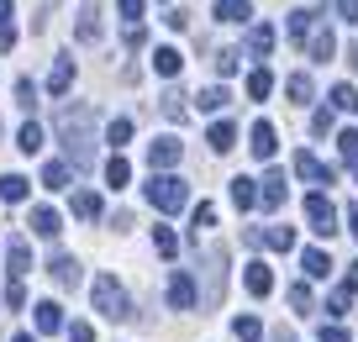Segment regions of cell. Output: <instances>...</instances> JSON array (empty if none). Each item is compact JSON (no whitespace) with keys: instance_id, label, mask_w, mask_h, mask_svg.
I'll return each instance as SVG.
<instances>
[{"instance_id":"obj_7","label":"cell","mask_w":358,"mask_h":342,"mask_svg":"<svg viewBox=\"0 0 358 342\" xmlns=\"http://www.w3.org/2000/svg\"><path fill=\"white\" fill-rule=\"evenodd\" d=\"M179 153H185L179 137H153V143H148V164H153V174H169V169L179 164Z\"/></svg>"},{"instance_id":"obj_35","label":"cell","mask_w":358,"mask_h":342,"mask_svg":"<svg viewBox=\"0 0 358 342\" xmlns=\"http://www.w3.org/2000/svg\"><path fill=\"white\" fill-rule=\"evenodd\" d=\"M227 100H232V95H227L222 85H211V90H201V95H195V111H222Z\"/></svg>"},{"instance_id":"obj_58","label":"cell","mask_w":358,"mask_h":342,"mask_svg":"<svg viewBox=\"0 0 358 342\" xmlns=\"http://www.w3.org/2000/svg\"><path fill=\"white\" fill-rule=\"evenodd\" d=\"M280 342H285V337H280Z\"/></svg>"},{"instance_id":"obj_27","label":"cell","mask_w":358,"mask_h":342,"mask_svg":"<svg viewBox=\"0 0 358 342\" xmlns=\"http://www.w3.org/2000/svg\"><path fill=\"white\" fill-rule=\"evenodd\" d=\"M153 69H158V74H164V79H174L179 69H185V58H179V48H153Z\"/></svg>"},{"instance_id":"obj_38","label":"cell","mask_w":358,"mask_h":342,"mask_svg":"<svg viewBox=\"0 0 358 342\" xmlns=\"http://www.w3.org/2000/svg\"><path fill=\"white\" fill-rule=\"evenodd\" d=\"M232 332H237L243 342H258V337H264V321H258V316H237V321H232Z\"/></svg>"},{"instance_id":"obj_3","label":"cell","mask_w":358,"mask_h":342,"mask_svg":"<svg viewBox=\"0 0 358 342\" xmlns=\"http://www.w3.org/2000/svg\"><path fill=\"white\" fill-rule=\"evenodd\" d=\"M90 300H95V311H101L106 321H127V316H132V300H127V290H122L116 274L95 279V285H90Z\"/></svg>"},{"instance_id":"obj_28","label":"cell","mask_w":358,"mask_h":342,"mask_svg":"<svg viewBox=\"0 0 358 342\" xmlns=\"http://www.w3.org/2000/svg\"><path fill=\"white\" fill-rule=\"evenodd\" d=\"M232 206L237 211H253L258 206V185H253V179H243V174L232 179Z\"/></svg>"},{"instance_id":"obj_40","label":"cell","mask_w":358,"mask_h":342,"mask_svg":"<svg viewBox=\"0 0 358 342\" xmlns=\"http://www.w3.org/2000/svg\"><path fill=\"white\" fill-rule=\"evenodd\" d=\"M206 227H216V206H211V200H201V206H195V227H190V232L201 237Z\"/></svg>"},{"instance_id":"obj_16","label":"cell","mask_w":358,"mask_h":342,"mask_svg":"<svg viewBox=\"0 0 358 342\" xmlns=\"http://www.w3.org/2000/svg\"><path fill=\"white\" fill-rule=\"evenodd\" d=\"M32 321H37V332H64V306H58V300H37Z\"/></svg>"},{"instance_id":"obj_23","label":"cell","mask_w":358,"mask_h":342,"mask_svg":"<svg viewBox=\"0 0 358 342\" xmlns=\"http://www.w3.org/2000/svg\"><path fill=\"white\" fill-rule=\"evenodd\" d=\"M27 195H32V185H27L22 174H0V200H6V206H22Z\"/></svg>"},{"instance_id":"obj_1","label":"cell","mask_w":358,"mask_h":342,"mask_svg":"<svg viewBox=\"0 0 358 342\" xmlns=\"http://www.w3.org/2000/svg\"><path fill=\"white\" fill-rule=\"evenodd\" d=\"M53 127H58V137H64V148H69V169L95 164V106L74 100V106H64L53 116Z\"/></svg>"},{"instance_id":"obj_26","label":"cell","mask_w":358,"mask_h":342,"mask_svg":"<svg viewBox=\"0 0 358 342\" xmlns=\"http://www.w3.org/2000/svg\"><path fill=\"white\" fill-rule=\"evenodd\" d=\"M206 143H211V153H232V143H237V127H232V122H216L211 132H206Z\"/></svg>"},{"instance_id":"obj_36","label":"cell","mask_w":358,"mask_h":342,"mask_svg":"<svg viewBox=\"0 0 358 342\" xmlns=\"http://www.w3.org/2000/svg\"><path fill=\"white\" fill-rule=\"evenodd\" d=\"M16 148H22V153H37V148H43V127H37V122H27L22 132H16Z\"/></svg>"},{"instance_id":"obj_32","label":"cell","mask_w":358,"mask_h":342,"mask_svg":"<svg viewBox=\"0 0 358 342\" xmlns=\"http://www.w3.org/2000/svg\"><path fill=\"white\" fill-rule=\"evenodd\" d=\"M43 185H48V190H69V164H64V158L43 164Z\"/></svg>"},{"instance_id":"obj_20","label":"cell","mask_w":358,"mask_h":342,"mask_svg":"<svg viewBox=\"0 0 358 342\" xmlns=\"http://www.w3.org/2000/svg\"><path fill=\"white\" fill-rule=\"evenodd\" d=\"M301 269H306V279H327V274H332V253H327V248H306Z\"/></svg>"},{"instance_id":"obj_21","label":"cell","mask_w":358,"mask_h":342,"mask_svg":"<svg viewBox=\"0 0 358 342\" xmlns=\"http://www.w3.org/2000/svg\"><path fill=\"white\" fill-rule=\"evenodd\" d=\"M306 48H311V58H316V64L337 58V37H332V27H316V32H311V43H306Z\"/></svg>"},{"instance_id":"obj_54","label":"cell","mask_w":358,"mask_h":342,"mask_svg":"<svg viewBox=\"0 0 358 342\" xmlns=\"http://www.w3.org/2000/svg\"><path fill=\"white\" fill-rule=\"evenodd\" d=\"M11 11H16V0H0V27H11Z\"/></svg>"},{"instance_id":"obj_47","label":"cell","mask_w":358,"mask_h":342,"mask_svg":"<svg viewBox=\"0 0 358 342\" xmlns=\"http://www.w3.org/2000/svg\"><path fill=\"white\" fill-rule=\"evenodd\" d=\"M116 11L127 16V27H137L143 22V0H116Z\"/></svg>"},{"instance_id":"obj_19","label":"cell","mask_w":358,"mask_h":342,"mask_svg":"<svg viewBox=\"0 0 358 342\" xmlns=\"http://www.w3.org/2000/svg\"><path fill=\"white\" fill-rule=\"evenodd\" d=\"M268 48H274V27L253 22V27H248V58H268Z\"/></svg>"},{"instance_id":"obj_39","label":"cell","mask_w":358,"mask_h":342,"mask_svg":"<svg viewBox=\"0 0 358 342\" xmlns=\"http://www.w3.org/2000/svg\"><path fill=\"white\" fill-rule=\"evenodd\" d=\"M332 111H358V90L353 85H332Z\"/></svg>"},{"instance_id":"obj_12","label":"cell","mask_w":358,"mask_h":342,"mask_svg":"<svg viewBox=\"0 0 358 342\" xmlns=\"http://www.w3.org/2000/svg\"><path fill=\"white\" fill-rule=\"evenodd\" d=\"M243 285H248V295H253V300H264L268 290H274V274H268V264H264V258H253V264L243 269Z\"/></svg>"},{"instance_id":"obj_10","label":"cell","mask_w":358,"mask_h":342,"mask_svg":"<svg viewBox=\"0 0 358 342\" xmlns=\"http://www.w3.org/2000/svg\"><path fill=\"white\" fill-rule=\"evenodd\" d=\"M353 290H358V264H348V279L327 295V316H348V306H353Z\"/></svg>"},{"instance_id":"obj_57","label":"cell","mask_w":358,"mask_h":342,"mask_svg":"<svg viewBox=\"0 0 358 342\" xmlns=\"http://www.w3.org/2000/svg\"><path fill=\"white\" fill-rule=\"evenodd\" d=\"M353 179H358V153H353Z\"/></svg>"},{"instance_id":"obj_29","label":"cell","mask_w":358,"mask_h":342,"mask_svg":"<svg viewBox=\"0 0 358 342\" xmlns=\"http://www.w3.org/2000/svg\"><path fill=\"white\" fill-rule=\"evenodd\" d=\"M285 32H290V43H311V11H290Z\"/></svg>"},{"instance_id":"obj_2","label":"cell","mask_w":358,"mask_h":342,"mask_svg":"<svg viewBox=\"0 0 358 342\" xmlns=\"http://www.w3.org/2000/svg\"><path fill=\"white\" fill-rule=\"evenodd\" d=\"M143 195H148V206L164 211V216H174V211L190 206V185H185L179 174H153V179L143 185Z\"/></svg>"},{"instance_id":"obj_24","label":"cell","mask_w":358,"mask_h":342,"mask_svg":"<svg viewBox=\"0 0 358 342\" xmlns=\"http://www.w3.org/2000/svg\"><path fill=\"white\" fill-rule=\"evenodd\" d=\"M106 185H111V190H127V185H132V164H127L122 153L106 158Z\"/></svg>"},{"instance_id":"obj_53","label":"cell","mask_w":358,"mask_h":342,"mask_svg":"<svg viewBox=\"0 0 358 342\" xmlns=\"http://www.w3.org/2000/svg\"><path fill=\"white\" fill-rule=\"evenodd\" d=\"M11 48H16V32H11V27H0V53H11Z\"/></svg>"},{"instance_id":"obj_33","label":"cell","mask_w":358,"mask_h":342,"mask_svg":"<svg viewBox=\"0 0 358 342\" xmlns=\"http://www.w3.org/2000/svg\"><path fill=\"white\" fill-rule=\"evenodd\" d=\"M264 243L274 248V253H290V248H295V227H268Z\"/></svg>"},{"instance_id":"obj_18","label":"cell","mask_w":358,"mask_h":342,"mask_svg":"<svg viewBox=\"0 0 358 342\" xmlns=\"http://www.w3.org/2000/svg\"><path fill=\"white\" fill-rule=\"evenodd\" d=\"M6 264H11V279L32 274V248H27V237H11V248H6Z\"/></svg>"},{"instance_id":"obj_4","label":"cell","mask_w":358,"mask_h":342,"mask_svg":"<svg viewBox=\"0 0 358 342\" xmlns=\"http://www.w3.org/2000/svg\"><path fill=\"white\" fill-rule=\"evenodd\" d=\"M201 274H206L201 306H222V295H227V248H206V258H201Z\"/></svg>"},{"instance_id":"obj_51","label":"cell","mask_w":358,"mask_h":342,"mask_svg":"<svg viewBox=\"0 0 358 342\" xmlns=\"http://www.w3.org/2000/svg\"><path fill=\"white\" fill-rule=\"evenodd\" d=\"M337 11H343V22H358V0H337Z\"/></svg>"},{"instance_id":"obj_15","label":"cell","mask_w":358,"mask_h":342,"mask_svg":"<svg viewBox=\"0 0 358 342\" xmlns=\"http://www.w3.org/2000/svg\"><path fill=\"white\" fill-rule=\"evenodd\" d=\"M216 22H227V27H253V6H248V0H216Z\"/></svg>"},{"instance_id":"obj_42","label":"cell","mask_w":358,"mask_h":342,"mask_svg":"<svg viewBox=\"0 0 358 342\" xmlns=\"http://www.w3.org/2000/svg\"><path fill=\"white\" fill-rule=\"evenodd\" d=\"M332 127H337V111H332V106H327V111H316V116H311V132H316V137H327Z\"/></svg>"},{"instance_id":"obj_5","label":"cell","mask_w":358,"mask_h":342,"mask_svg":"<svg viewBox=\"0 0 358 342\" xmlns=\"http://www.w3.org/2000/svg\"><path fill=\"white\" fill-rule=\"evenodd\" d=\"M306 221H311L316 237H332V232H337V206L322 195V190H311V195H306Z\"/></svg>"},{"instance_id":"obj_6","label":"cell","mask_w":358,"mask_h":342,"mask_svg":"<svg viewBox=\"0 0 358 342\" xmlns=\"http://www.w3.org/2000/svg\"><path fill=\"white\" fill-rule=\"evenodd\" d=\"M169 306H174V311H195V306H201V290H195L190 269H179V274L169 279Z\"/></svg>"},{"instance_id":"obj_14","label":"cell","mask_w":358,"mask_h":342,"mask_svg":"<svg viewBox=\"0 0 358 342\" xmlns=\"http://www.w3.org/2000/svg\"><path fill=\"white\" fill-rule=\"evenodd\" d=\"M248 148H253V158H274V148H280V132L268 122H253V132H248Z\"/></svg>"},{"instance_id":"obj_17","label":"cell","mask_w":358,"mask_h":342,"mask_svg":"<svg viewBox=\"0 0 358 342\" xmlns=\"http://www.w3.org/2000/svg\"><path fill=\"white\" fill-rule=\"evenodd\" d=\"M258 206H264V211H280V206H285V174H280V169H274V174H264Z\"/></svg>"},{"instance_id":"obj_31","label":"cell","mask_w":358,"mask_h":342,"mask_svg":"<svg viewBox=\"0 0 358 342\" xmlns=\"http://www.w3.org/2000/svg\"><path fill=\"white\" fill-rule=\"evenodd\" d=\"M268 90H274V74H268V69H253V74H248V100H268Z\"/></svg>"},{"instance_id":"obj_41","label":"cell","mask_w":358,"mask_h":342,"mask_svg":"<svg viewBox=\"0 0 358 342\" xmlns=\"http://www.w3.org/2000/svg\"><path fill=\"white\" fill-rule=\"evenodd\" d=\"M164 116H169V122H185V95H179V90L164 95Z\"/></svg>"},{"instance_id":"obj_49","label":"cell","mask_w":358,"mask_h":342,"mask_svg":"<svg viewBox=\"0 0 358 342\" xmlns=\"http://www.w3.org/2000/svg\"><path fill=\"white\" fill-rule=\"evenodd\" d=\"M69 342H95V327H90V321H74V327H69Z\"/></svg>"},{"instance_id":"obj_8","label":"cell","mask_w":358,"mask_h":342,"mask_svg":"<svg viewBox=\"0 0 358 342\" xmlns=\"http://www.w3.org/2000/svg\"><path fill=\"white\" fill-rule=\"evenodd\" d=\"M74 37H79V43H101V0H79Z\"/></svg>"},{"instance_id":"obj_55","label":"cell","mask_w":358,"mask_h":342,"mask_svg":"<svg viewBox=\"0 0 358 342\" xmlns=\"http://www.w3.org/2000/svg\"><path fill=\"white\" fill-rule=\"evenodd\" d=\"M348 232L358 237V206H348Z\"/></svg>"},{"instance_id":"obj_44","label":"cell","mask_w":358,"mask_h":342,"mask_svg":"<svg viewBox=\"0 0 358 342\" xmlns=\"http://www.w3.org/2000/svg\"><path fill=\"white\" fill-rule=\"evenodd\" d=\"M285 300H290V306L301 311V316L311 311V290H306V285H290V290H285Z\"/></svg>"},{"instance_id":"obj_13","label":"cell","mask_w":358,"mask_h":342,"mask_svg":"<svg viewBox=\"0 0 358 342\" xmlns=\"http://www.w3.org/2000/svg\"><path fill=\"white\" fill-rule=\"evenodd\" d=\"M69 85H74V58L58 53L53 69H48V95H69Z\"/></svg>"},{"instance_id":"obj_25","label":"cell","mask_w":358,"mask_h":342,"mask_svg":"<svg viewBox=\"0 0 358 342\" xmlns=\"http://www.w3.org/2000/svg\"><path fill=\"white\" fill-rule=\"evenodd\" d=\"M101 195H95V190H79V195H74V216L79 221H101Z\"/></svg>"},{"instance_id":"obj_52","label":"cell","mask_w":358,"mask_h":342,"mask_svg":"<svg viewBox=\"0 0 358 342\" xmlns=\"http://www.w3.org/2000/svg\"><path fill=\"white\" fill-rule=\"evenodd\" d=\"M322 342H348V332L343 327H322Z\"/></svg>"},{"instance_id":"obj_37","label":"cell","mask_w":358,"mask_h":342,"mask_svg":"<svg viewBox=\"0 0 358 342\" xmlns=\"http://www.w3.org/2000/svg\"><path fill=\"white\" fill-rule=\"evenodd\" d=\"M153 248H158L164 258H174V253H179V237H174V227H153Z\"/></svg>"},{"instance_id":"obj_22","label":"cell","mask_w":358,"mask_h":342,"mask_svg":"<svg viewBox=\"0 0 358 342\" xmlns=\"http://www.w3.org/2000/svg\"><path fill=\"white\" fill-rule=\"evenodd\" d=\"M48 274H53V279H58V285H64V290H74V285H79V258L58 253L53 264H48Z\"/></svg>"},{"instance_id":"obj_43","label":"cell","mask_w":358,"mask_h":342,"mask_svg":"<svg viewBox=\"0 0 358 342\" xmlns=\"http://www.w3.org/2000/svg\"><path fill=\"white\" fill-rule=\"evenodd\" d=\"M237 58H243V53L222 48V53H216V74H222V79H232V74H237Z\"/></svg>"},{"instance_id":"obj_50","label":"cell","mask_w":358,"mask_h":342,"mask_svg":"<svg viewBox=\"0 0 358 342\" xmlns=\"http://www.w3.org/2000/svg\"><path fill=\"white\" fill-rule=\"evenodd\" d=\"M337 148H343V158L353 164V153H358V132H337Z\"/></svg>"},{"instance_id":"obj_48","label":"cell","mask_w":358,"mask_h":342,"mask_svg":"<svg viewBox=\"0 0 358 342\" xmlns=\"http://www.w3.org/2000/svg\"><path fill=\"white\" fill-rule=\"evenodd\" d=\"M122 43H127V48H143V43H148V27H143V22H137V27H127V32H122Z\"/></svg>"},{"instance_id":"obj_34","label":"cell","mask_w":358,"mask_h":342,"mask_svg":"<svg viewBox=\"0 0 358 342\" xmlns=\"http://www.w3.org/2000/svg\"><path fill=\"white\" fill-rule=\"evenodd\" d=\"M106 143H111V148H127V143H132V116H116V122L106 127Z\"/></svg>"},{"instance_id":"obj_9","label":"cell","mask_w":358,"mask_h":342,"mask_svg":"<svg viewBox=\"0 0 358 342\" xmlns=\"http://www.w3.org/2000/svg\"><path fill=\"white\" fill-rule=\"evenodd\" d=\"M295 174H301L306 185H337V174H332L316 153H295Z\"/></svg>"},{"instance_id":"obj_30","label":"cell","mask_w":358,"mask_h":342,"mask_svg":"<svg viewBox=\"0 0 358 342\" xmlns=\"http://www.w3.org/2000/svg\"><path fill=\"white\" fill-rule=\"evenodd\" d=\"M285 95H290L295 106H306V100L316 95V90H311V74H290V79H285Z\"/></svg>"},{"instance_id":"obj_11","label":"cell","mask_w":358,"mask_h":342,"mask_svg":"<svg viewBox=\"0 0 358 342\" xmlns=\"http://www.w3.org/2000/svg\"><path fill=\"white\" fill-rule=\"evenodd\" d=\"M27 227H32L37 237H48V243H53V237L64 232V216H58L53 206H32V216H27Z\"/></svg>"},{"instance_id":"obj_56","label":"cell","mask_w":358,"mask_h":342,"mask_svg":"<svg viewBox=\"0 0 358 342\" xmlns=\"http://www.w3.org/2000/svg\"><path fill=\"white\" fill-rule=\"evenodd\" d=\"M11 342H37V337H32V332H22V337H11Z\"/></svg>"},{"instance_id":"obj_46","label":"cell","mask_w":358,"mask_h":342,"mask_svg":"<svg viewBox=\"0 0 358 342\" xmlns=\"http://www.w3.org/2000/svg\"><path fill=\"white\" fill-rule=\"evenodd\" d=\"M6 306H11V311H22V306H27V290H22V279H6Z\"/></svg>"},{"instance_id":"obj_45","label":"cell","mask_w":358,"mask_h":342,"mask_svg":"<svg viewBox=\"0 0 358 342\" xmlns=\"http://www.w3.org/2000/svg\"><path fill=\"white\" fill-rule=\"evenodd\" d=\"M16 106H27V111L37 106V85L32 79H16Z\"/></svg>"}]
</instances>
